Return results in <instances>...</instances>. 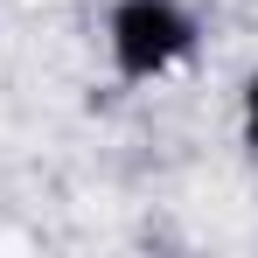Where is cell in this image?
Here are the masks:
<instances>
[{
  "mask_svg": "<svg viewBox=\"0 0 258 258\" xmlns=\"http://www.w3.org/2000/svg\"><path fill=\"white\" fill-rule=\"evenodd\" d=\"M105 49H112V70L133 84L168 77L196 49V14L181 0H119L112 21H105Z\"/></svg>",
  "mask_w": 258,
  "mask_h": 258,
  "instance_id": "1",
  "label": "cell"
},
{
  "mask_svg": "<svg viewBox=\"0 0 258 258\" xmlns=\"http://www.w3.org/2000/svg\"><path fill=\"white\" fill-rule=\"evenodd\" d=\"M244 98H251V119H258V77H251V91H244Z\"/></svg>",
  "mask_w": 258,
  "mask_h": 258,
  "instance_id": "2",
  "label": "cell"
}]
</instances>
